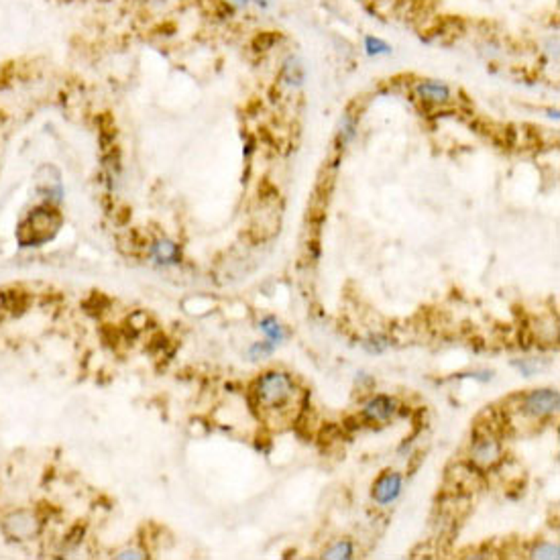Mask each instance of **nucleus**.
<instances>
[{"label": "nucleus", "mask_w": 560, "mask_h": 560, "mask_svg": "<svg viewBox=\"0 0 560 560\" xmlns=\"http://www.w3.org/2000/svg\"><path fill=\"white\" fill-rule=\"evenodd\" d=\"M273 353V342H257L253 349H251V356L257 358V356H267Z\"/></svg>", "instance_id": "obj_18"}, {"label": "nucleus", "mask_w": 560, "mask_h": 560, "mask_svg": "<svg viewBox=\"0 0 560 560\" xmlns=\"http://www.w3.org/2000/svg\"><path fill=\"white\" fill-rule=\"evenodd\" d=\"M278 41H280V35H275V31H263L261 35L255 37L253 45L257 51H267L271 50Z\"/></svg>", "instance_id": "obj_13"}, {"label": "nucleus", "mask_w": 560, "mask_h": 560, "mask_svg": "<svg viewBox=\"0 0 560 560\" xmlns=\"http://www.w3.org/2000/svg\"><path fill=\"white\" fill-rule=\"evenodd\" d=\"M345 432L338 424H324L322 426V430H320V434H318V440L322 442V444H332L334 440H338L340 438V434Z\"/></svg>", "instance_id": "obj_14"}, {"label": "nucleus", "mask_w": 560, "mask_h": 560, "mask_svg": "<svg viewBox=\"0 0 560 560\" xmlns=\"http://www.w3.org/2000/svg\"><path fill=\"white\" fill-rule=\"evenodd\" d=\"M395 409H398V402L393 398L377 395L371 402H367V406L363 407V418L367 422H385L395 414Z\"/></svg>", "instance_id": "obj_6"}, {"label": "nucleus", "mask_w": 560, "mask_h": 560, "mask_svg": "<svg viewBox=\"0 0 560 560\" xmlns=\"http://www.w3.org/2000/svg\"><path fill=\"white\" fill-rule=\"evenodd\" d=\"M361 424H358V418H347L345 422H342V430H347V432H353V430H356Z\"/></svg>", "instance_id": "obj_19"}, {"label": "nucleus", "mask_w": 560, "mask_h": 560, "mask_svg": "<svg viewBox=\"0 0 560 560\" xmlns=\"http://www.w3.org/2000/svg\"><path fill=\"white\" fill-rule=\"evenodd\" d=\"M261 331L269 336V340H271L273 345L283 340V331H281L280 322H278L273 316H267V318H263V320H261Z\"/></svg>", "instance_id": "obj_10"}, {"label": "nucleus", "mask_w": 560, "mask_h": 560, "mask_svg": "<svg viewBox=\"0 0 560 560\" xmlns=\"http://www.w3.org/2000/svg\"><path fill=\"white\" fill-rule=\"evenodd\" d=\"M283 77L287 80V84H296L298 86L304 80V70H302V66L296 59H289L285 63V68H283Z\"/></svg>", "instance_id": "obj_11"}, {"label": "nucleus", "mask_w": 560, "mask_h": 560, "mask_svg": "<svg viewBox=\"0 0 560 560\" xmlns=\"http://www.w3.org/2000/svg\"><path fill=\"white\" fill-rule=\"evenodd\" d=\"M400 491H402V475L393 471H385L373 485V499L385 506V504L395 501Z\"/></svg>", "instance_id": "obj_5"}, {"label": "nucleus", "mask_w": 560, "mask_h": 560, "mask_svg": "<svg viewBox=\"0 0 560 560\" xmlns=\"http://www.w3.org/2000/svg\"><path fill=\"white\" fill-rule=\"evenodd\" d=\"M153 255L159 263H178L179 251L178 247L169 241H159L155 247H153Z\"/></svg>", "instance_id": "obj_8"}, {"label": "nucleus", "mask_w": 560, "mask_h": 560, "mask_svg": "<svg viewBox=\"0 0 560 560\" xmlns=\"http://www.w3.org/2000/svg\"><path fill=\"white\" fill-rule=\"evenodd\" d=\"M227 2L232 6H247L249 4V0H227Z\"/></svg>", "instance_id": "obj_21"}, {"label": "nucleus", "mask_w": 560, "mask_h": 560, "mask_svg": "<svg viewBox=\"0 0 560 560\" xmlns=\"http://www.w3.org/2000/svg\"><path fill=\"white\" fill-rule=\"evenodd\" d=\"M560 395L557 389H536L522 400V409L528 416L544 418L559 411Z\"/></svg>", "instance_id": "obj_3"}, {"label": "nucleus", "mask_w": 560, "mask_h": 560, "mask_svg": "<svg viewBox=\"0 0 560 560\" xmlns=\"http://www.w3.org/2000/svg\"><path fill=\"white\" fill-rule=\"evenodd\" d=\"M532 559H559V546L552 544H540L530 554Z\"/></svg>", "instance_id": "obj_16"}, {"label": "nucleus", "mask_w": 560, "mask_h": 560, "mask_svg": "<svg viewBox=\"0 0 560 560\" xmlns=\"http://www.w3.org/2000/svg\"><path fill=\"white\" fill-rule=\"evenodd\" d=\"M356 130V116L353 112H347L340 121V130H338V141L340 145H347L353 137H355Z\"/></svg>", "instance_id": "obj_9"}, {"label": "nucleus", "mask_w": 560, "mask_h": 560, "mask_svg": "<svg viewBox=\"0 0 560 560\" xmlns=\"http://www.w3.org/2000/svg\"><path fill=\"white\" fill-rule=\"evenodd\" d=\"M418 96L430 104H446L451 100V88L440 82H422L418 84Z\"/></svg>", "instance_id": "obj_7"}, {"label": "nucleus", "mask_w": 560, "mask_h": 560, "mask_svg": "<svg viewBox=\"0 0 560 560\" xmlns=\"http://www.w3.org/2000/svg\"><path fill=\"white\" fill-rule=\"evenodd\" d=\"M389 347V340L385 336H371L367 342H365V349L369 353H383L385 349Z\"/></svg>", "instance_id": "obj_17"}, {"label": "nucleus", "mask_w": 560, "mask_h": 560, "mask_svg": "<svg viewBox=\"0 0 560 560\" xmlns=\"http://www.w3.org/2000/svg\"><path fill=\"white\" fill-rule=\"evenodd\" d=\"M365 50H367L369 55H385V53H391V47H389L385 41L377 39V37H367V39H365Z\"/></svg>", "instance_id": "obj_15"}, {"label": "nucleus", "mask_w": 560, "mask_h": 560, "mask_svg": "<svg viewBox=\"0 0 560 560\" xmlns=\"http://www.w3.org/2000/svg\"><path fill=\"white\" fill-rule=\"evenodd\" d=\"M143 559V554H139L137 550H130V552H123V554H119V559Z\"/></svg>", "instance_id": "obj_20"}, {"label": "nucleus", "mask_w": 560, "mask_h": 560, "mask_svg": "<svg viewBox=\"0 0 560 560\" xmlns=\"http://www.w3.org/2000/svg\"><path fill=\"white\" fill-rule=\"evenodd\" d=\"M351 557H353V544L349 540L334 544L324 552V559H351Z\"/></svg>", "instance_id": "obj_12"}, {"label": "nucleus", "mask_w": 560, "mask_h": 560, "mask_svg": "<svg viewBox=\"0 0 560 560\" xmlns=\"http://www.w3.org/2000/svg\"><path fill=\"white\" fill-rule=\"evenodd\" d=\"M255 393L259 398V406L267 407V409H278V407L285 406L289 402V398L294 395V381L289 379L287 373L269 371V373L259 377Z\"/></svg>", "instance_id": "obj_1"}, {"label": "nucleus", "mask_w": 560, "mask_h": 560, "mask_svg": "<svg viewBox=\"0 0 560 560\" xmlns=\"http://www.w3.org/2000/svg\"><path fill=\"white\" fill-rule=\"evenodd\" d=\"M501 444L495 438V434L491 432H479L475 430V440H473V448H471V460L473 464L483 471V469H493L501 462Z\"/></svg>", "instance_id": "obj_2"}, {"label": "nucleus", "mask_w": 560, "mask_h": 560, "mask_svg": "<svg viewBox=\"0 0 560 560\" xmlns=\"http://www.w3.org/2000/svg\"><path fill=\"white\" fill-rule=\"evenodd\" d=\"M59 214L55 210H50V208H37L31 218H29V227H31V241L33 243H43L47 241L50 236H53V232L57 230L59 227Z\"/></svg>", "instance_id": "obj_4"}]
</instances>
